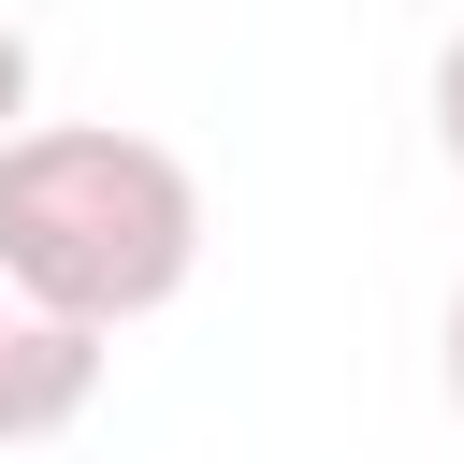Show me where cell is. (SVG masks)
Wrapping results in <instances>:
<instances>
[{
	"mask_svg": "<svg viewBox=\"0 0 464 464\" xmlns=\"http://www.w3.org/2000/svg\"><path fill=\"white\" fill-rule=\"evenodd\" d=\"M102 362H116V334H102V319H72L58 290H29V276L0 261V450L72 435V420L102 406Z\"/></svg>",
	"mask_w": 464,
	"mask_h": 464,
	"instance_id": "obj_2",
	"label": "cell"
},
{
	"mask_svg": "<svg viewBox=\"0 0 464 464\" xmlns=\"http://www.w3.org/2000/svg\"><path fill=\"white\" fill-rule=\"evenodd\" d=\"M435 145H450V174H464V29L435 44Z\"/></svg>",
	"mask_w": 464,
	"mask_h": 464,
	"instance_id": "obj_3",
	"label": "cell"
},
{
	"mask_svg": "<svg viewBox=\"0 0 464 464\" xmlns=\"http://www.w3.org/2000/svg\"><path fill=\"white\" fill-rule=\"evenodd\" d=\"M435 348H450V406H464V290H450V334H435Z\"/></svg>",
	"mask_w": 464,
	"mask_h": 464,
	"instance_id": "obj_5",
	"label": "cell"
},
{
	"mask_svg": "<svg viewBox=\"0 0 464 464\" xmlns=\"http://www.w3.org/2000/svg\"><path fill=\"white\" fill-rule=\"evenodd\" d=\"M0 130H29V29H0Z\"/></svg>",
	"mask_w": 464,
	"mask_h": 464,
	"instance_id": "obj_4",
	"label": "cell"
},
{
	"mask_svg": "<svg viewBox=\"0 0 464 464\" xmlns=\"http://www.w3.org/2000/svg\"><path fill=\"white\" fill-rule=\"evenodd\" d=\"M0 261L29 290H58L72 319L130 334L203 276V174L160 130H116V116L0 130Z\"/></svg>",
	"mask_w": 464,
	"mask_h": 464,
	"instance_id": "obj_1",
	"label": "cell"
}]
</instances>
